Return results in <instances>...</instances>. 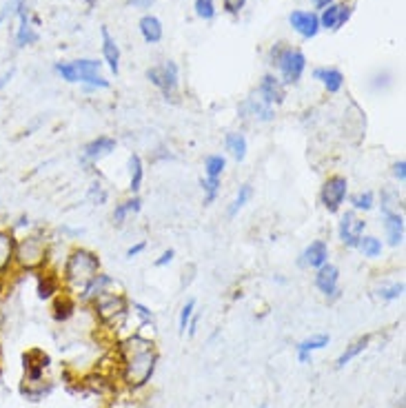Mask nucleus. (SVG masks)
Returning a JSON list of instances; mask_svg holds the SVG:
<instances>
[{
    "instance_id": "nucleus-32",
    "label": "nucleus",
    "mask_w": 406,
    "mask_h": 408,
    "mask_svg": "<svg viewBox=\"0 0 406 408\" xmlns=\"http://www.w3.org/2000/svg\"><path fill=\"white\" fill-rule=\"evenodd\" d=\"M404 209V200L398 189H382L380 191V211L382 215L389 213H402Z\"/></svg>"
},
{
    "instance_id": "nucleus-38",
    "label": "nucleus",
    "mask_w": 406,
    "mask_h": 408,
    "mask_svg": "<svg viewBox=\"0 0 406 408\" xmlns=\"http://www.w3.org/2000/svg\"><path fill=\"white\" fill-rule=\"evenodd\" d=\"M87 200L94 204V206H102V204H107L109 200V191H107V186H104L100 180H94L89 184V189H87Z\"/></svg>"
},
{
    "instance_id": "nucleus-55",
    "label": "nucleus",
    "mask_w": 406,
    "mask_h": 408,
    "mask_svg": "<svg viewBox=\"0 0 406 408\" xmlns=\"http://www.w3.org/2000/svg\"><path fill=\"white\" fill-rule=\"evenodd\" d=\"M258 408H266V404H260V406H258Z\"/></svg>"
},
{
    "instance_id": "nucleus-1",
    "label": "nucleus",
    "mask_w": 406,
    "mask_h": 408,
    "mask_svg": "<svg viewBox=\"0 0 406 408\" xmlns=\"http://www.w3.org/2000/svg\"><path fill=\"white\" fill-rule=\"evenodd\" d=\"M115 357V380L127 393H140L154 380L160 362L158 346L154 337L131 333L113 344Z\"/></svg>"
},
{
    "instance_id": "nucleus-14",
    "label": "nucleus",
    "mask_w": 406,
    "mask_h": 408,
    "mask_svg": "<svg viewBox=\"0 0 406 408\" xmlns=\"http://www.w3.org/2000/svg\"><path fill=\"white\" fill-rule=\"evenodd\" d=\"M331 258V249L329 244L324 240H313L311 244H307V249L300 253V260H298V266L300 269H311L316 271L320 266H324Z\"/></svg>"
},
{
    "instance_id": "nucleus-40",
    "label": "nucleus",
    "mask_w": 406,
    "mask_h": 408,
    "mask_svg": "<svg viewBox=\"0 0 406 408\" xmlns=\"http://www.w3.org/2000/svg\"><path fill=\"white\" fill-rule=\"evenodd\" d=\"M193 9H195V16L202 18V20H213L218 9H216V0H195L193 3Z\"/></svg>"
},
{
    "instance_id": "nucleus-24",
    "label": "nucleus",
    "mask_w": 406,
    "mask_h": 408,
    "mask_svg": "<svg viewBox=\"0 0 406 408\" xmlns=\"http://www.w3.org/2000/svg\"><path fill=\"white\" fill-rule=\"evenodd\" d=\"M384 220V236H387V244L393 249H398L404 244V231H406V222H404V213H389L382 215Z\"/></svg>"
},
{
    "instance_id": "nucleus-48",
    "label": "nucleus",
    "mask_w": 406,
    "mask_h": 408,
    "mask_svg": "<svg viewBox=\"0 0 406 408\" xmlns=\"http://www.w3.org/2000/svg\"><path fill=\"white\" fill-rule=\"evenodd\" d=\"M145 251H147V240L136 242V244H131L129 249H127V260H133V258H138V255H143Z\"/></svg>"
},
{
    "instance_id": "nucleus-28",
    "label": "nucleus",
    "mask_w": 406,
    "mask_h": 408,
    "mask_svg": "<svg viewBox=\"0 0 406 408\" xmlns=\"http://www.w3.org/2000/svg\"><path fill=\"white\" fill-rule=\"evenodd\" d=\"M225 149L227 154L234 158L236 162H245L247 154H249V142H247V136L240 133V131H231L225 136Z\"/></svg>"
},
{
    "instance_id": "nucleus-36",
    "label": "nucleus",
    "mask_w": 406,
    "mask_h": 408,
    "mask_svg": "<svg viewBox=\"0 0 406 408\" xmlns=\"http://www.w3.org/2000/svg\"><path fill=\"white\" fill-rule=\"evenodd\" d=\"M227 169V158L222 154H211L204 158V178H222Z\"/></svg>"
},
{
    "instance_id": "nucleus-13",
    "label": "nucleus",
    "mask_w": 406,
    "mask_h": 408,
    "mask_svg": "<svg viewBox=\"0 0 406 408\" xmlns=\"http://www.w3.org/2000/svg\"><path fill=\"white\" fill-rule=\"evenodd\" d=\"M289 25L293 27L295 33H300L304 40L316 38L320 33V18L316 11H307V9H295L289 14Z\"/></svg>"
},
{
    "instance_id": "nucleus-34",
    "label": "nucleus",
    "mask_w": 406,
    "mask_h": 408,
    "mask_svg": "<svg viewBox=\"0 0 406 408\" xmlns=\"http://www.w3.org/2000/svg\"><path fill=\"white\" fill-rule=\"evenodd\" d=\"M131 316L138 320V329L136 331H143V329H152L156 331V316L154 311L145 307L143 302H131Z\"/></svg>"
},
{
    "instance_id": "nucleus-21",
    "label": "nucleus",
    "mask_w": 406,
    "mask_h": 408,
    "mask_svg": "<svg viewBox=\"0 0 406 408\" xmlns=\"http://www.w3.org/2000/svg\"><path fill=\"white\" fill-rule=\"evenodd\" d=\"M329 344H331V335L329 333H316V335L307 337V340L298 342V346H295L298 362L300 364H309L313 359V353L322 351V348H327Z\"/></svg>"
},
{
    "instance_id": "nucleus-50",
    "label": "nucleus",
    "mask_w": 406,
    "mask_h": 408,
    "mask_svg": "<svg viewBox=\"0 0 406 408\" xmlns=\"http://www.w3.org/2000/svg\"><path fill=\"white\" fill-rule=\"evenodd\" d=\"M156 0H129V5L136 7V9H152V5Z\"/></svg>"
},
{
    "instance_id": "nucleus-27",
    "label": "nucleus",
    "mask_w": 406,
    "mask_h": 408,
    "mask_svg": "<svg viewBox=\"0 0 406 408\" xmlns=\"http://www.w3.org/2000/svg\"><path fill=\"white\" fill-rule=\"evenodd\" d=\"M138 27H140V36L147 44H158L165 36V29H162V22L160 18H156L154 14H145L138 22Z\"/></svg>"
},
{
    "instance_id": "nucleus-6",
    "label": "nucleus",
    "mask_w": 406,
    "mask_h": 408,
    "mask_svg": "<svg viewBox=\"0 0 406 408\" xmlns=\"http://www.w3.org/2000/svg\"><path fill=\"white\" fill-rule=\"evenodd\" d=\"M349 197V180L340 173H333L320 186V204L327 209L329 213H340L342 206Z\"/></svg>"
},
{
    "instance_id": "nucleus-8",
    "label": "nucleus",
    "mask_w": 406,
    "mask_h": 408,
    "mask_svg": "<svg viewBox=\"0 0 406 408\" xmlns=\"http://www.w3.org/2000/svg\"><path fill=\"white\" fill-rule=\"evenodd\" d=\"M366 233V220L359 218L355 211H344L338 222V238L346 249H357V242Z\"/></svg>"
},
{
    "instance_id": "nucleus-37",
    "label": "nucleus",
    "mask_w": 406,
    "mask_h": 408,
    "mask_svg": "<svg viewBox=\"0 0 406 408\" xmlns=\"http://www.w3.org/2000/svg\"><path fill=\"white\" fill-rule=\"evenodd\" d=\"M404 282L400 279V282H384V284H380L377 288H375V295L382 300V302H398V300H402V295H404Z\"/></svg>"
},
{
    "instance_id": "nucleus-39",
    "label": "nucleus",
    "mask_w": 406,
    "mask_h": 408,
    "mask_svg": "<svg viewBox=\"0 0 406 408\" xmlns=\"http://www.w3.org/2000/svg\"><path fill=\"white\" fill-rule=\"evenodd\" d=\"M202 193H204V206L213 204L222 189V178H202Z\"/></svg>"
},
{
    "instance_id": "nucleus-5",
    "label": "nucleus",
    "mask_w": 406,
    "mask_h": 408,
    "mask_svg": "<svg viewBox=\"0 0 406 408\" xmlns=\"http://www.w3.org/2000/svg\"><path fill=\"white\" fill-rule=\"evenodd\" d=\"M147 80L152 83L167 102H178L180 96V69L173 60H165L147 69Z\"/></svg>"
},
{
    "instance_id": "nucleus-11",
    "label": "nucleus",
    "mask_w": 406,
    "mask_h": 408,
    "mask_svg": "<svg viewBox=\"0 0 406 408\" xmlns=\"http://www.w3.org/2000/svg\"><path fill=\"white\" fill-rule=\"evenodd\" d=\"M22 366H25V382H42L44 373L51 366V357L42 348H29L22 353Z\"/></svg>"
},
{
    "instance_id": "nucleus-20",
    "label": "nucleus",
    "mask_w": 406,
    "mask_h": 408,
    "mask_svg": "<svg viewBox=\"0 0 406 408\" xmlns=\"http://www.w3.org/2000/svg\"><path fill=\"white\" fill-rule=\"evenodd\" d=\"M78 311V300L67 293V291H60L54 300H51V318L58 322V324H65L69 322Z\"/></svg>"
},
{
    "instance_id": "nucleus-54",
    "label": "nucleus",
    "mask_w": 406,
    "mask_h": 408,
    "mask_svg": "<svg viewBox=\"0 0 406 408\" xmlns=\"http://www.w3.org/2000/svg\"><path fill=\"white\" fill-rule=\"evenodd\" d=\"M85 3H87L89 7H94V3H96V0H85Z\"/></svg>"
},
{
    "instance_id": "nucleus-10",
    "label": "nucleus",
    "mask_w": 406,
    "mask_h": 408,
    "mask_svg": "<svg viewBox=\"0 0 406 408\" xmlns=\"http://www.w3.org/2000/svg\"><path fill=\"white\" fill-rule=\"evenodd\" d=\"M313 284H316V288L327 300L340 297V269L335 264L327 262L324 266H320V269H316V275H313Z\"/></svg>"
},
{
    "instance_id": "nucleus-22",
    "label": "nucleus",
    "mask_w": 406,
    "mask_h": 408,
    "mask_svg": "<svg viewBox=\"0 0 406 408\" xmlns=\"http://www.w3.org/2000/svg\"><path fill=\"white\" fill-rule=\"evenodd\" d=\"M240 115L242 118H251L255 122H273L275 109L262 102L260 98H247L240 107Z\"/></svg>"
},
{
    "instance_id": "nucleus-42",
    "label": "nucleus",
    "mask_w": 406,
    "mask_h": 408,
    "mask_svg": "<svg viewBox=\"0 0 406 408\" xmlns=\"http://www.w3.org/2000/svg\"><path fill=\"white\" fill-rule=\"evenodd\" d=\"M22 5H25V0H7V3L3 5V9H0V25L7 22L9 18H14Z\"/></svg>"
},
{
    "instance_id": "nucleus-23",
    "label": "nucleus",
    "mask_w": 406,
    "mask_h": 408,
    "mask_svg": "<svg viewBox=\"0 0 406 408\" xmlns=\"http://www.w3.org/2000/svg\"><path fill=\"white\" fill-rule=\"evenodd\" d=\"M100 38H102V58L107 63L109 72L113 76L120 74V47L115 42V38L111 36V31L107 27H100Z\"/></svg>"
},
{
    "instance_id": "nucleus-12",
    "label": "nucleus",
    "mask_w": 406,
    "mask_h": 408,
    "mask_svg": "<svg viewBox=\"0 0 406 408\" xmlns=\"http://www.w3.org/2000/svg\"><path fill=\"white\" fill-rule=\"evenodd\" d=\"M33 277H36V293H38V300L51 302L58 293H60V291H65L60 271H58L56 266H47V269H42V271H38V273H33Z\"/></svg>"
},
{
    "instance_id": "nucleus-51",
    "label": "nucleus",
    "mask_w": 406,
    "mask_h": 408,
    "mask_svg": "<svg viewBox=\"0 0 406 408\" xmlns=\"http://www.w3.org/2000/svg\"><path fill=\"white\" fill-rule=\"evenodd\" d=\"M11 78H14V69H9L7 74H3V76H0V91H3V89L9 85V80H11Z\"/></svg>"
},
{
    "instance_id": "nucleus-45",
    "label": "nucleus",
    "mask_w": 406,
    "mask_h": 408,
    "mask_svg": "<svg viewBox=\"0 0 406 408\" xmlns=\"http://www.w3.org/2000/svg\"><path fill=\"white\" fill-rule=\"evenodd\" d=\"M124 204H127V211H129V215H138L143 211V197L140 195H129L124 200Z\"/></svg>"
},
{
    "instance_id": "nucleus-30",
    "label": "nucleus",
    "mask_w": 406,
    "mask_h": 408,
    "mask_svg": "<svg viewBox=\"0 0 406 408\" xmlns=\"http://www.w3.org/2000/svg\"><path fill=\"white\" fill-rule=\"evenodd\" d=\"M51 391H54V384L49 380H42V382H25L22 380V384H20V395L22 398H27L29 402H40V400L47 398Z\"/></svg>"
},
{
    "instance_id": "nucleus-31",
    "label": "nucleus",
    "mask_w": 406,
    "mask_h": 408,
    "mask_svg": "<svg viewBox=\"0 0 406 408\" xmlns=\"http://www.w3.org/2000/svg\"><path fill=\"white\" fill-rule=\"evenodd\" d=\"M357 251L362 253V258L366 260H377L384 253V242H382L377 236H371V233H364L357 242Z\"/></svg>"
},
{
    "instance_id": "nucleus-29",
    "label": "nucleus",
    "mask_w": 406,
    "mask_h": 408,
    "mask_svg": "<svg viewBox=\"0 0 406 408\" xmlns=\"http://www.w3.org/2000/svg\"><path fill=\"white\" fill-rule=\"evenodd\" d=\"M127 167H129V193L140 195V189L145 184V160L138 154H131Z\"/></svg>"
},
{
    "instance_id": "nucleus-33",
    "label": "nucleus",
    "mask_w": 406,
    "mask_h": 408,
    "mask_svg": "<svg viewBox=\"0 0 406 408\" xmlns=\"http://www.w3.org/2000/svg\"><path fill=\"white\" fill-rule=\"evenodd\" d=\"M346 200H349L351 211H355V213H368V211H373V209L377 206V200H375L373 191H357V193L346 197Z\"/></svg>"
},
{
    "instance_id": "nucleus-19",
    "label": "nucleus",
    "mask_w": 406,
    "mask_h": 408,
    "mask_svg": "<svg viewBox=\"0 0 406 408\" xmlns=\"http://www.w3.org/2000/svg\"><path fill=\"white\" fill-rule=\"evenodd\" d=\"M18 29H16V47H31V44H36L38 42V31L36 27H33V20L29 16V11H27V5H22L18 9Z\"/></svg>"
},
{
    "instance_id": "nucleus-41",
    "label": "nucleus",
    "mask_w": 406,
    "mask_h": 408,
    "mask_svg": "<svg viewBox=\"0 0 406 408\" xmlns=\"http://www.w3.org/2000/svg\"><path fill=\"white\" fill-rule=\"evenodd\" d=\"M193 313H195V300L191 297V300H187V304L180 309V316H178V333L180 335L187 333V326L193 318Z\"/></svg>"
},
{
    "instance_id": "nucleus-43",
    "label": "nucleus",
    "mask_w": 406,
    "mask_h": 408,
    "mask_svg": "<svg viewBox=\"0 0 406 408\" xmlns=\"http://www.w3.org/2000/svg\"><path fill=\"white\" fill-rule=\"evenodd\" d=\"M111 220H113V225L115 227H122L127 220H129V211H127V204H124V200L122 202H118L113 206V213H111Z\"/></svg>"
},
{
    "instance_id": "nucleus-35",
    "label": "nucleus",
    "mask_w": 406,
    "mask_h": 408,
    "mask_svg": "<svg viewBox=\"0 0 406 408\" xmlns=\"http://www.w3.org/2000/svg\"><path fill=\"white\" fill-rule=\"evenodd\" d=\"M253 197V186L251 184H240V189L236 191V197H234V202L229 204L227 209V215L229 218H236L242 209H245L249 204V200Z\"/></svg>"
},
{
    "instance_id": "nucleus-17",
    "label": "nucleus",
    "mask_w": 406,
    "mask_h": 408,
    "mask_svg": "<svg viewBox=\"0 0 406 408\" xmlns=\"http://www.w3.org/2000/svg\"><path fill=\"white\" fill-rule=\"evenodd\" d=\"M111 288H120L118 279L111 277L109 273L100 271V273L85 286V291H83V293H80L76 300H78V304H80V307H89L91 302H94L98 295H102L104 291H111Z\"/></svg>"
},
{
    "instance_id": "nucleus-2",
    "label": "nucleus",
    "mask_w": 406,
    "mask_h": 408,
    "mask_svg": "<svg viewBox=\"0 0 406 408\" xmlns=\"http://www.w3.org/2000/svg\"><path fill=\"white\" fill-rule=\"evenodd\" d=\"M100 271H102V262L96 251H91L87 247H72L67 251L60 266L63 286L67 293L78 297Z\"/></svg>"
},
{
    "instance_id": "nucleus-25",
    "label": "nucleus",
    "mask_w": 406,
    "mask_h": 408,
    "mask_svg": "<svg viewBox=\"0 0 406 408\" xmlns=\"http://www.w3.org/2000/svg\"><path fill=\"white\" fill-rule=\"evenodd\" d=\"M313 78L322 83V87L329 93H340L344 89V74L335 67H318L313 69Z\"/></svg>"
},
{
    "instance_id": "nucleus-47",
    "label": "nucleus",
    "mask_w": 406,
    "mask_h": 408,
    "mask_svg": "<svg viewBox=\"0 0 406 408\" xmlns=\"http://www.w3.org/2000/svg\"><path fill=\"white\" fill-rule=\"evenodd\" d=\"M173 258H176V249H167V251L160 253V258L154 264L158 266V269H165V266H169L173 262Z\"/></svg>"
},
{
    "instance_id": "nucleus-46",
    "label": "nucleus",
    "mask_w": 406,
    "mask_h": 408,
    "mask_svg": "<svg viewBox=\"0 0 406 408\" xmlns=\"http://www.w3.org/2000/svg\"><path fill=\"white\" fill-rule=\"evenodd\" d=\"M222 5H225V11L227 14H240L242 9H245L247 5V0H222Z\"/></svg>"
},
{
    "instance_id": "nucleus-4",
    "label": "nucleus",
    "mask_w": 406,
    "mask_h": 408,
    "mask_svg": "<svg viewBox=\"0 0 406 408\" xmlns=\"http://www.w3.org/2000/svg\"><path fill=\"white\" fill-rule=\"evenodd\" d=\"M269 65H273L280 72V80L284 85H295L307 72V56L298 47L277 42L269 54Z\"/></svg>"
},
{
    "instance_id": "nucleus-16",
    "label": "nucleus",
    "mask_w": 406,
    "mask_h": 408,
    "mask_svg": "<svg viewBox=\"0 0 406 408\" xmlns=\"http://www.w3.org/2000/svg\"><path fill=\"white\" fill-rule=\"evenodd\" d=\"M353 14L351 5H342V3H333L329 5L327 9H322L318 18H320V29H327V31H338L340 27H344L346 22H349Z\"/></svg>"
},
{
    "instance_id": "nucleus-18",
    "label": "nucleus",
    "mask_w": 406,
    "mask_h": 408,
    "mask_svg": "<svg viewBox=\"0 0 406 408\" xmlns=\"http://www.w3.org/2000/svg\"><path fill=\"white\" fill-rule=\"evenodd\" d=\"M14 249H16V233L11 227L0 225V277L14 273Z\"/></svg>"
},
{
    "instance_id": "nucleus-9",
    "label": "nucleus",
    "mask_w": 406,
    "mask_h": 408,
    "mask_svg": "<svg viewBox=\"0 0 406 408\" xmlns=\"http://www.w3.org/2000/svg\"><path fill=\"white\" fill-rule=\"evenodd\" d=\"M115 149H118V142H115V138H111V136H98L94 140H89V142L83 147V156H80V162H83L85 167L98 165V162H102L104 158H109Z\"/></svg>"
},
{
    "instance_id": "nucleus-52",
    "label": "nucleus",
    "mask_w": 406,
    "mask_h": 408,
    "mask_svg": "<svg viewBox=\"0 0 406 408\" xmlns=\"http://www.w3.org/2000/svg\"><path fill=\"white\" fill-rule=\"evenodd\" d=\"M311 3H313V7H316V9H327L329 5H333L335 3V0H311Z\"/></svg>"
},
{
    "instance_id": "nucleus-44",
    "label": "nucleus",
    "mask_w": 406,
    "mask_h": 408,
    "mask_svg": "<svg viewBox=\"0 0 406 408\" xmlns=\"http://www.w3.org/2000/svg\"><path fill=\"white\" fill-rule=\"evenodd\" d=\"M391 173H393V178H396V182L404 184V182H406V160H404V158H400V160L393 162Z\"/></svg>"
},
{
    "instance_id": "nucleus-49",
    "label": "nucleus",
    "mask_w": 406,
    "mask_h": 408,
    "mask_svg": "<svg viewBox=\"0 0 406 408\" xmlns=\"http://www.w3.org/2000/svg\"><path fill=\"white\" fill-rule=\"evenodd\" d=\"M198 326H200V316H195V313H193V318H191V322L187 326V333H184V335L195 337V333H198Z\"/></svg>"
},
{
    "instance_id": "nucleus-15",
    "label": "nucleus",
    "mask_w": 406,
    "mask_h": 408,
    "mask_svg": "<svg viewBox=\"0 0 406 408\" xmlns=\"http://www.w3.org/2000/svg\"><path fill=\"white\" fill-rule=\"evenodd\" d=\"M258 98L273 109L280 107L286 98V85L277 76L266 74V76H262L260 85H258Z\"/></svg>"
},
{
    "instance_id": "nucleus-53",
    "label": "nucleus",
    "mask_w": 406,
    "mask_h": 408,
    "mask_svg": "<svg viewBox=\"0 0 406 408\" xmlns=\"http://www.w3.org/2000/svg\"><path fill=\"white\" fill-rule=\"evenodd\" d=\"M5 288H7V277H0V302L5 297Z\"/></svg>"
},
{
    "instance_id": "nucleus-26",
    "label": "nucleus",
    "mask_w": 406,
    "mask_h": 408,
    "mask_svg": "<svg viewBox=\"0 0 406 408\" xmlns=\"http://www.w3.org/2000/svg\"><path fill=\"white\" fill-rule=\"evenodd\" d=\"M371 340H373V335H371V333H366V335H362V337H357V340H353V342L338 355V359H335V368H344L346 364H351L355 357H359V355H362V353L366 351L368 344H371Z\"/></svg>"
},
{
    "instance_id": "nucleus-7",
    "label": "nucleus",
    "mask_w": 406,
    "mask_h": 408,
    "mask_svg": "<svg viewBox=\"0 0 406 408\" xmlns=\"http://www.w3.org/2000/svg\"><path fill=\"white\" fill-rule=\"evenodd\" d=\"M72 65L80 85H85L87 89H109L111 83L102 76V63L94 60V58H78V60H72Z\"/></svg>"
},
{
    "instance_id": "nucleus-3",
    "label": "nucleus",
    "mask_w": 406,
    "mask_h": 408,
    "mask_svg": "<svg viewBox=\"0 0 406 408\" xmlns=\"http://www.w3.org/2000/svg\"><path fill=\"white\" fill-rule=\"evenodd\" d=\"M51 242L42 231H31L25 236H16L14 249V273H38L51 266Z\"/></svg>"
}]
</instances>
